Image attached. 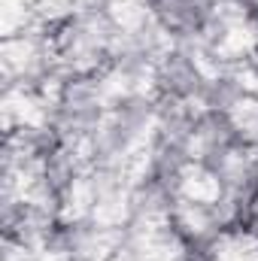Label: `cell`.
I'll return each mask as SVG.
<instances>
[{"label":"cell","instance_id":"1","mask_svg":"<svg viewBox=\"0 0 258 261\" xmlns=\"http://www.w3.org/2000/svg\"><path fill=\"white\" fill-rule=\"evenodd\" d=\"M243 228L249 231V237L258 243V192L249 197V203H246V216H243Z\"/></svg>","mask_w":258,"mask_h":261}]
</instances>
